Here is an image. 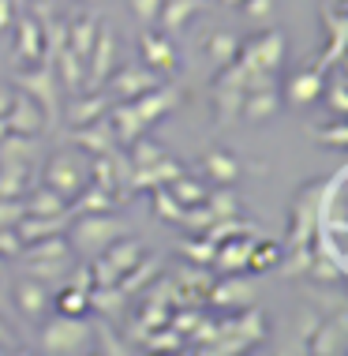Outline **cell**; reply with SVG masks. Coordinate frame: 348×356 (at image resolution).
<instances>
[{
	"instance_id": "2e32d148",
	"label": "cell",
	"mask_w": 348,
	"mask_h": 356,
	"mask_svg": "<svg viewBox=\"0 0 348 356\" xmlns=\"http://www.w3.org/2000/svg\"><path fill=\"white\" fill-rule=\"evenodd\" d=\"M101 259L113 266L116 274H128V270H135V266H139V259H142V244H139V240H131V236H116L113 244L101 252Z\"/></svg>"
},
{
	"instance_id": "8992f818",
	"label": "cell",
	"mask_w": 348,
	"mask_h": 356,
	"mask_svg": "<svg viewBox=\"0 0 348 356\" xmlns=\"http://www.w3.org/2000/svg\"><path fill=\"white\" fill-rule=\"evenodd\" d=\"M105 98L109 102H131V98H139V94H147L150 86H158V72H150V68H124V72H116L113 79H105Z\"/></svg>"
},
{
	"instance_id": "cb8c5ba5",
	"label": "cell",
	"mask_w": 348,
	"mask_h": 356,
	"mask_svg": "<svg viewBox=\"0 0 348 356\" xmlns=\"http://www.w3.org/2000/svg\"><path fill=\"white\" fill-rule=\"evenodd\" d=\"M240 105H244L240 113H244L247 120H266V117H274V113H277V90H274V86H263V90H251V94H247V98L240 102Z\"/></svg>"
},
{
	"instance_id": "ba28073f",
	"label": "cell",
	"mask_w": 348,
	"mask_h": 356,
	"mask_svg": "<svg viewBox=\"0 0 348 356\" xmlns=\"http://www.w3.org/2000/svg\"><path fill=\"white\" fill-rule=\"evenodd\" d=\"M139 49H142V60H147L150 72H158V75L176 72V49H172L169 34L142 31V34H139Z\"/></svg>"
},
{
	"instance_id": "9c48e42d",
	"label": "cell",
	"mask_w": 348,
	"mask_h": 356,
	"mask_svg": "<svg viewBox=\"0 0 348 356\" xmlns=\"http://www.w3.org/2000/svg\"><path fill=\"white\" fill-rule=\"evenodd\" d=\"M67 221H72V214H23L15 221V236L19 244H31V240H45V236H56V233H67Z\"/></svg>"
},
{
	"instance_id": "c3c4849f",
	"label": "cell",
	"mask_w": 348,
	"mask_h": 356,
	"mask_svg": "<svg viewBox=\"0 0 348 356\" xmlns=\"http://www.w3.org/2000/svg\"><path fill=\"white\" fill-rule=\"evenodd\" d=\"M8 131H12V128H8V120H4V117H0V139H4V136H8Z\"/></svg>"
},
{
	"instance_id": "e0dca14e",
	"label": "cell",
	"mask_w": 348,
	"mask_h": 356,
	"mask_svg": "<svg viewBox=\"0 0 348 356\" xmlns=\"http://www.w3.org/2000/svg\"><path fill=\"white\" fill-rule=\"evenodd\" d=\"M19 31H23V38H19V49L12 60L15 64H42V26H38L34 15H23L19 19Z\"/></svg>"
},
{
	"instance_id": "7dc6e473",
	"label": "cell",
	"mask_w": 348,
	"mask_h": 356,
	"mask_svg": "<svg viewBox=\"0 0 348 356\" xmlns=\"http://www.w3.org/2000/svg\"><path fill=\"white\" fill-rule=\"evenodd\" d=\"M12 94H15V90H8V86H0V117H8V105H12Z\"/></svg>"
},
{
	"instance_id": "3957f363",
	"label": "cell",
	"mask_w": 348,
	"mask_h": 356,
	"mask_svg": "<svg viewBox=\"0 0 348 356\" xmlns=\"http://www.w3.org/2000/svg\"><path fill=\"white\" fill-rule=\"evenodd\" d=\"M19 86L42 105L45 120H49V128H53V124L60 120V79H56V68L53 64H38V68L19 72Z\"/></svg>"
},
{
	"instance_id": "7a4b0ae2",
	"label": "cell",
	"mask_w": 348,
	"mask_h": 356,
	"mask_svg": "<svg viewBox=\"0 0 348 356\" xmlns=\"http://www.w3.org/2000/svg\"><path fill=\"white\" fill-rule=\"evenodd\" d=\"M75 218L79 221L72 225V244L79 248L83 255H90V259L101 255L116 236H124L120 221H113L109 210H105V214H75Z\"/></svg>"
},
{
	"instance_id": "ee69618b",
	"label": "cell",
	"mask_w": 348,
	"mask_h": 356,
	"mask_svg": "<svg viewBox=\"0 0 348 356\" xmlns=\"http://www.w3.org/2000/svg\"><path fill=\"white\" fill-rule=\"evenodd\" d=\"M330 98H333V113H337V117H341V113L348 109V105H345V90H341V79H337V83H333V90H330Z\"/></svg>"
},
{
	"instance_id": "ab89813d",
	"label": "cell",
	"mask_w": 348,
	"mask_h": 356,
	"mask_svg": "<svg viewBox=\"0 0 348 356\" xmlns=\"http://www.w3.org/2000/svg\"><path fill=\"white\" fill-rule=\"evenodd\" d=\"M131 8H135V15L142 19V23H154L161 12V0H131Z\"/></svg>"
},
{
	"instance_id": "74e56055",
	"label": "cell",
	"mask_w": 348,
	"mask_h": 356,
	"mask_svg": "<svg viewBox=\"0 0 348 356\" xmlns=\"http://www.w3.org/2000/svg\"><path fill=\"white\" fill-rule=\"evenodd\" d=\"M19 236H15V229L8 225V229H0V259H19Z\"/></svg>"
},
{
	"instance_id": "ac0fdd59",
	"label": "cell",
	"mask_w": 348,
	"mask_h": 356,
	"mask_svg": "<svg viewBox=\"0 0 348 356\" xmlns=\"http://www.w3.org/2000/svg\"><path fill=\"white\" fill-rule=\"evenodd\" d=\"M105 109H109V98L101 94H94V98H75L72 105H64V120L72 124V128H83V124L105 117Z\"/></svg>"
},
{
	"instance_id": "f546056e",
	"label": "cell",
	"mask_w": 348,
	"mask_h": 356,
	"mask_svg": "<svg viewBox=\"0 0 348 356\" xmlns=\"http://www.w3.org/2000/svg\"><path fill=\"white\" fill-rule=\"evenodd\" d=\"M281 263V244H274V240H263V244H255L251 240V252H247V270H270V266Z\"/></svg>"
},
{
	"instance_id": "836d02e7",
	"label": "cell",
	"mask_w": 348,
	"mask_h": 356,
	"mask_svg": "<svg viewBox=\"0 0 348 356\" xmlns=\"http://www.w3.org/2000/svg\"><path fill=\"white\" fill-rule=\"evenodd\" d=\"M26 270H31V277H64L67 274V255L64 259H31Z\"/></svg>"
},
{
	"instance_id": "816d5d0a",
	"label": "cell",
	"mask_w": 348,
	"mask_h": 356,
	"mask_svg": "<svg viewBox=\"0 0 348 356\" xmlns=\"http://www.w3.org/2000/svg\"><path fill=\"white\" fill-rule=\"evenodd\" d=\"M229 4H240V0H229Z\"/></svg>"
},
{
	"instance_id": "e575fe53",
	"label": "cell",
	"mask_w": 348,
	"mask_h": 356,
	"mask_svg": "<svg viewBox=\"0 0 348 356\" xmlns=\"http://www.w3.org/2000/svg\"><path fill=\"white\" fill-rule=\"evenodd\" d=\"M135 143V150H131V165H154V161H161L165 158V150L158 147V143H150V139H131Z\"/></svg>"
},
{
	"instance_id": "d4e9b609",
	"label": "cell",
	"mask_w": 348,
	"mask_h": 356,
	"mask_svg": "<svg viewBox=\"0 0 348 356\" xmlns=\"http://www.w3.org/2000/svg\"><path fill=\"white\" fill-rule=\"evenodd\" d=\"M165 191H169L172 199H176L180 207H195V203H206V188H202V180L188 177V172H180V177H172Z\"/></svg>"
},
{
	"instance_id": "5bb4252c",
	"label": "cell",
	"mask_w": 348,
	"mask_h": 356,
	"mask_svg": "<svg viewBox=\"0 0 348 356\" xmlns=\"http://www.w3.org/2000/svg\"><path fill=\"white\" fill-rule=\"evenodd\" d=\"M90 56H94V60H90V86H94V90H101V83L109 79L113 56H116V38H113V31H98Z\"/></svg>"
},
{
	"instance_id": "9a60e30c",
	"label": "cell",
	"mask_w": 348,
	"mask_h": 356,
	"mask_svg": "<svg viewBox=\"0 0 348 356\" xmlns=\"http://www.w3.org/2000/svg\"><path fill=\"white\" fill-rule=\"evenodd\" d=\"M311 345H315V353H345V345H348V319H345V312H333L330 323L318 326Z\"/></svg>"
},
{
	"instance_id": "7402d4cb",
	"label": "cell",
	"mask_w": 348,
	"mask_h": 356,
	"mask_svg": "<svg viewBox=\"0 0 348 356\" xmlns=\"http://www.w3.org/2000/svg\"><path fill=\"white\" fill-rule=\"evenodd\" d=\"M94 38H98V23H94L90 15H83L75 26H67V49L79 56V60H90Z\"/></svg>"
},
{
	"instance_id": "7bdbcfd3",
	"label": "cell",
	"mask_w": 348,
	"mask_h": 356,
	"mask_svg": "<svg viewBox=\"0 0 348 356\" xmlns=\"http://www.w3.org/2000/svg\"><path fill=\"white\" fill-rule=\"evenodd\" d=\"M191 326H199V312H176L172 315V330L176 334H188Z\"/></svg>"
},
{
	"instance_id": "83f0119b",
	"label": "cell",
	"mask_w": 348,
	"mask_h": 356,
	"mask_svg": "<svg viewBox=\"0 0 348 356\" xmlns=\"http://www.w3.org/2000/svg\"><path fill=\"white\" fill-rule=\"evenodd\" d=\"M210 300L214 304H251L255 300V289L247 282H240V277H232V282H221V285H210Z\"/></svg>"
},
{
	"instance_id": "52a82bcc",
	"label": "cell",
	"mask_w": 348,
	"mask_h": 356,
	"mask_svg": "<svg viewBox=\"0 0 348 356\" xmlns=\"http://www.w3.org/2000/svg\"><path fill=\"white\" fill-rule=\"evenodd\" d=\"M180 98H183L180 86H161V83H158V86H150L147 94L131 98V109H135V117L142 120V128H150V124L158 120V117H165L169 109H176Z\"/></svg>"
},
{
	"instance_id": "f907efd6",
	"label": "cell",
	"mask_w": 348,
	"mask_h": 356,
	"mask_svg": "<svg viewBox=\"0 0 348 356\" xmlns=\"http://www.w3.org/2000/svg\"><path fill=\"white\" fill-rule=\"evenodd\" d=\"M12 4H15V8H19V4H23V0H12Z\"/></svg>"
},
{
	"instance_id": "30bf717a",
	"label": "cell",
	"mask_w": 348,
	"mask_h": 356,
	"mask_svg": "<svg viewBox=\"0 0 348 356\" xmlns=\"http://www.w3.org/2000/svg\"><path fill=\"white\" fill-rule=\"evenodd\" d=\"M281 42L285 38L277 31L255 38V42L244 49V72H274L277 60H281Z\"/></svg>"
},
{
	"instance_id": "d6986e66",
	"label": "cell",
	"mask_w": 348,
	"mask_h": 356,
	"mask_svg": "<svg viewBox=\"0 0 348 356\" xmlns=\"http://www.w3.org/2000/svg\"><path fill=\"white\" fill-rule=\"evenodd\" d=\"M23 214H72L67 210V199L60 195V191H53L49 184L45 188H38V191H31V195L23 199Z\"/></svg>"
},
{
	"instance_id": "d6a6232c",
	"label": "cell",
	"mask_w": 348,
	"mask_h": 356,
	"mask_svg": "<svg viewBox=\"0 0 348 356\" xmlns=\"http://www.w3.org/2000/svg\"><path fill=\"white\" fill-rule=\"evenodd\" d=\"M206 207L214 218H236V191H229V184H221L217 191H206Z\"/></svg>"
},
{
	"instance_id": "f6af8a7d",
	"label": "cell",
	"mask_w": 348,
	"mask_h": 356,
	"mask_svg": "<svg viewBox=\"0 0 348 356\" xmlns=\"http://www.w3.org/2000/svg\"><path fill=\"white\" fill-rule=\"evenodd\" d=\"M240 4L247 8V15H263L266 8H270V0H240Z\"/></svg>"
},
{
	"instance_id": "5b68a950",
	"label": "cell",
	"mask_w": 348,
	"mask_h": 356,
	"mask_svg": "<svg viewBox=\"0 0 348 356\" xmlns=\"http://www.w3.org/2000/svg\"><path fill=\"white\" fill-rule=\"evenodd\" d=\"M8 128L15 131V136H42L45 128H49V120H45L42 105H38L26 90L12 94V105H8Z\"/></svg>"
},
{
	"instance_id": "b9f144b4",
	"label": "cell",
	"mask_w": 348,
	"mask_h": 356,
	"mask_svg": "<svg viewBox=\"0 0 348 356\" xmlns=\"http://www.w3.org/2000/svg\"><path fill=\"white\" fill-rule=\"evenodd\" d=\"M94 334H98V338L105 341V345H101V349H105V353H128V349H124V345H120V338H116V334H113V330H105V326H101V323H98V326H94Z\"/></svg>"
},
{
	"instance_id": "60d3db41",
	"label": "cell",
	"mask_w": 348,
	"mask_h": 356,
	"mask_svg": "<svg viewBox=\"0 0 348 356\" xmlns=\"http://www.w3.org/2000/svg\"><path fill=\"white\" fill-rule=\"evenodd\" d=\"M318 143H333V147H345V143H348V131H345V124H333V128L318 131Z\"/></svg>"
},
{
	"instance_id": "8d00e7d4",
	"label": "cell",
	"mask_w": 348,
	"mask_h": 356,
	"mask_svg": "<svg viewBox=\"0 0 348 356\" xmlns=\"http://www.w3.org/2000/svg\"><path fill=\"white\" fill-rule=\"evenodd\" d=\"M19 218H23V203H19V199H4V195H0V229L15 225Z\"/></svg>"
},
{
	"instance_id": "ffe728a7",
	"label": "cell",
	"mask_w": 348,
	"mask_h": 356,
	"mask_svg": "<svg viewBox=\"0 0 348 356\" xmlns=\"http://www.w3.org/2000/svg\"><path fill=\"white\" fill-rule=\"evenodd\" d=\"M64 255H72V244L64 240V233L45 236V240H31V244L19 248V259H23V263H31V259H64Z\"/></svg>"
},
{
	"instance_id": "44dd1931",
	"label": "cell",
	"mask_w": 348,
	"mask_h": 356,
	"mask_svg": "<svg viewBox=\"0 0 348 356\" xmlns=\"http://www.w3.org/2000/svg\"><path fill=\"white\" fill-rule=\"evenodd\" d=\"M26 177H31L26 161H0V195L4 199L26 195Z\"/></svg>"
},
{
	"instance_id": "277c9868",
	"label": "cell",
	"mask_w": 348,
	"mask_h": 356,
	"mask_svg": "<svg viewBox=\"0 0 348 356\" xmlns=\"http://www.w3.org/2000/svg\"><path fill=\"white\" fill-rule=\"evenodd\" d=\"M42 341H45V353H83L90 349L94 330L86 323H79V315H60V319L45 326Z\"/></svg>"
},
{
	"instance_id": "484cf974",
	"label": "cell",
	"mask_w": 348,
	"mask_h": 356,
	"mask_svg": "<svg viewBox=\"0 0 348 356\" xmlns=\"http://www.w3.org/2000/svg\"><path fill=\"white\" fill-rule=\"evenodd\" d=\"M318 94H322V75L299 72V75L288 79V102H292V105H311Z\"/></svg>"
},
{
	"instance_id": "7c38bea8",
	"label": "cell",
	"mask_w": 348,
	"mask_h": 356,
	"mask_svg": "<svg viewBox=\"0 0 348 356\" xmlns=\"http://www.w3.org/2000/svg\"><path fill=\"white\" fill-rule=\"evenodd\" d=\"M72 139H75V147H83L86 154H113V147H116L109 117H98V120L83 124V128H75Z\"/></svg>"
},
{
	"instance_id": "6da1fadb",
	"label": "cell",
	"mask_w": 348,
	"mask_h": 356,
	"mask_svg": "<svg viewBox=\"0 0 348 356\" xmlns=\"http://www.w3.org/2000/svg\"><path fill=\"white\" fill-rule=\"evenodd\" d=\"M45 184L53 191H60L67 203H72V199L90 184V165H86L75 150H60L45 161Z\"/></svg>"
},
{
	"instance_id": "603a6c76",
	"label": "cell",
	"mask_w": 348,
	"mask_h": 356,
	"mask_svg": "<svg viewBox=\"0 0 348 356\" xmlns=\"http://www.w3.org/2000/svg\"><path fill=\"white\" fill-rule=\"evenodd\" d=\"M199 8H202V0H161L158 19H161V26H165V34L169 31H180V26L188 23Z\"/></svg>"
},
{
	"instance_id": "f35d334b",
	"label": "cell",
	"mask_w": 348,
	"mask_h": 356,
	"mask_svg": "<svg viewBox=\"0 0 348 356\" xmlns=\"http://www.w3.org/2000/svg\"><path fill=\"white\" fill-rule=\"evenodd\" d=\"M142 338H147L154 349H180V334L176 330H161V334H142Z\"/></svg>"
},
{
	"instance_id": "1f68e13d",
	"label": "cell",
	"mask_w": 348,
	"mask_h": 356,
	"mask_svg": "<svg viewBox=\"0 0 348 356\" xmlns=\"http://www.w3.org/2000/svg\"><path fill=\"white\" fill-rule=\"evenodd\" d=\"M90 307V289H79V285H67L60 296H56V312L60 315H83Z\"/></svg>"
},
{
	"instance_id": "4316f807",
	"label": "cell",
	"mask_w": 348,
	"mask_h": 356,
	"mask_svg": "<svg viewBox=\"0 0 348 356\" xmlns=\"http://www.w3.org/2000/svg\"><path fill=\"white\" fill-rule=\"evenodd\" d=\"M53 68L60 72V86H64V90L79 94V86H83V60H79V56H75L72 49H67V45H64L60 53H56Z\"/></svg>"
},
{
	"instance_id": "f1b7e54d",
	"label": "cell",
	"mask_w": 348,
	"mask_h": 356,
	"mask_svg": "<svg viewBox=\"0 0 348 356\" xmlns=\"http://www.w3.org/2000/svg\"><path fill=\"white\" fill-rule=\"evenodd\" d=\"M206 172L217 180V184H232V180L240 177V161L225 150H210L206 154Z\"/></svg>"
},
{
	"instance_id": "681fc988",
	"label": "cell",
	"mask_w": 348,
	"mask_h": 356,
	"mask_svg": "<svg viewBox=\"0 0 348 356\" xmlns=\"http://www.w3.org/2000/svg\"><path fill=\"white\" fill-rule=\"evenodd\" d=\"M0 341H8V330H4V323H0Z\"/></svg>"
},
{
	"instance_id": "4dcf8cb0",
	"label": "cell",
	"mask_w": 348,
	"mask_h": 356,
	"mask_svg": "<svg viewBox=\"0 0 348 356\" xmlns=\"http://www.w3.org/2000/svg\"><path fill=\"white\" fill-rule=\"evenodd\" d=\"M206 49H210V56H214V64H217V68H229V64L240 56V42H236L232 34L221 31V34L210 38V45H206Z\"/></svg>"
},
{
	"instance_id": "8fae6325",
	"label": "cell",
	"mask_w": 348,
	"mask_h": 356,
	"mask_svg": "<svg viewBox=\"0 0 348 356\" xmlns=\"http://www.w3.org/2000/svg\"><path fill=\"white\" fill-rule=\"evenodd\" d=\"M15 304L26 319H34V323L42 319V315L49 312V289H45L42 277H19L15 282Z\"/></svg>"
},
{
	"instance_id": "d590c367",
	"label": "cell",
	"mask_w": 348,
	"mask_h": 356,
	"mask_svg": "<svg viewBox=\"0 0 348 356\" xmlns=\"http://www.w3.org/2000/svg\"><path fill=\"white\" fill-rule=\"evenodd\" d=\"M214 248H217V244H210V240H188L180 252L188 255L191 263H202V266H206V263H214Z\"/></svg>"
},
{
	"instance_id": "bcb514c9",
	"label": "cell",
	"mask_w": 348,
	"mask_h": 356,
	"mask_svg": "<svg viewBox=\"0 0 348 356\" xmlns=\"http://www.w3.org/2000/svg\"><path fill=\"white\" fill-rule=\"evenodd\" d=\"M12 8H15L12 0H0V31H4L8 23H12Z\"/></svg>"
},
{
	"instance_id": "4fadbf2b",
	"label": "cell",
	"mask_w": 348,
	"mask_h": 356,
	"mask_svg": "<svg viewBox=\"0 0 348 356\" xmlns=\"http://www.w3.org/2000/svg\"><path fill=\"white\" fill-rule=\"evenodd\" d=\"M247 252H251V233L244 236H229L214 248V263L221 274H240L247 270Z\"/></svg>"
}]
</instances>
